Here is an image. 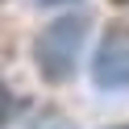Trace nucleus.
Instances as JSON below:
<instances>
[{"label":"nucleus","instance_id":"39448f33","mask_svg":"<svg viewBox=\"0 0 129 129\" xmlns=\"http://www.w3.org/2000/svg\"><path fill=\"white\" fill-rule=\"evenodd\" d=\"M112 4H129V0H112Z\"/></svg>","mask_w":129,"mask_h":129},{"label":"nucleus","instance_id":"f03ea898","mask_svg":"<svg viewBox=\"0 0 129 129\" xmlns=\"http://www.w3.org/2000/svg\"><path fill=\"white\" fill-rule=\"evenodd\" d=\"M92 79L96 87H129V21L104 29L92 54Z\"/></svg>","mask_w":129,"mask_h":129},{"label":"nucleus","instance_id":"7ed1b4c3","mask_svg":"<svg viewBox=\"0 0 129 129\" xmlns=\"http://www.w3.org/2000/svg\"><path fill=\"white\" fill-rule=\"evenodd\" d=\"M9 117H13V96H9V87H4V79H0V129L9 125Z\"/></svg>","mask_w":129,"mask_h":129},{"label":"nucleus","instance_id":"f257e3e1","mask_svg":"<svg viewBox=\"0 0 129 129\" xmlns=\"http://www.w3.org/2000/svg\"><path fill=\"white\" fill-rule=\"evenodd\" d=\"M87 29H92L87 13H62V17H54L34 38V67L42 71L46 83H67L75 75V62L83 54Z\"/></svg>","mask_w":129,"mask_h":129},{"label":"nucleus","instance_id":"423d86ee","mask_svg":"<svg viewBox=\"0 0 129 129\" xmlns=\"http://www.w3.org/2000/svg\"><path fill=\"white\" fill-rule=\"evenodd\" d=\"M121 129H129V125H121Z\"/></svg>","mask_w":129,"mask_h":129},{"label":"nucleus","instance_id":"20e7f679","mask_svg":"<svg viewBox=\"0 0 129 129\" xmlns=\"http://www.w3.org/2000/svg\"><path fill=\"white\" fill-rule=\"evenodd\" d=\"M38 4H71V0H38Z\"/></svg>","mask_w":129,"mask_h":129}]
</instances>
